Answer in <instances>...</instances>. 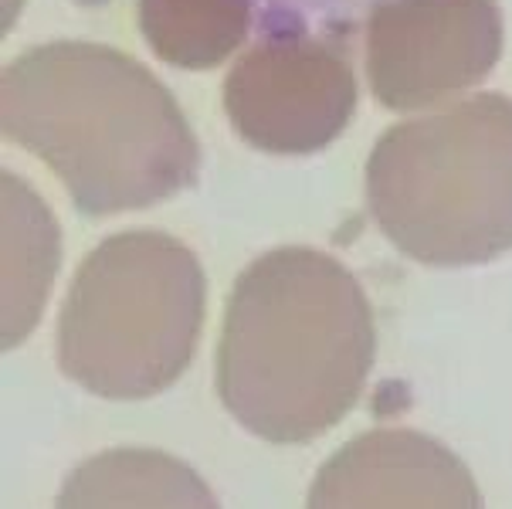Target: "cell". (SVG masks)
<instances>
[{"label":"cell","mask_w":512,"mask_h":509,"mask_svg":"<svg viewBox=\"0 0 512 509\" xmlns=\"http://www.w3.org/2000/svg\"><path fill=\"white\" fill-rule=\"evenodd\" d=\"M224 112L248 146L279 157L323 150L357 112L353 41L258 34L224 79Z\"/></svg>","instance_id":"5"},{"label":"cell","mask_w":512,"mask_h":509,"mask_svg":"<svg viewBox=\"0 0 512 509\" xmlns=\"http://www.w3.org/2000/svg\"><path fill=\"white\" fill-rule=\"evenodd\" d=\"M258 34H333L357 41L367 17L387 0H251Z\"/></svg>","instance_id":"10"},{"label":"cell","mask_w":512,"mask_h":509,"mask_svg":"<svg viewBox=\"0 0 512 509\" xmlns=\"http://www.w3.org/2000/svg\"><path fill=\"white\" fill-rule=\"evenodd\" d=\"M55 509H221L194 465L150 445L89 455L65 476Z\"/></svg>","instance_id":"8"},{"label":"cell","mask_w":512,"mask_h":509,"mask_svg":"<svg viewBox=\"0 0 512 509\" xmlns=\"http://www.w3.org/2000/svg\"><path fill=\"white\" fill-rule=\"evenodd\" d=\"M306 509H485L472 469L418 428L350 438L312 476Z\"/></svg>","instance_id":"7"},{"label":"cell","mask_w":512,"mask_h":509,"mask_svg":"<svg viewBox=\"0 0 512 509\" xmlns=\"http://www.w3.org/2000/svg\"><path fill=\"white\" fill-rule=\"evenodd\" d=\"M367 207L421 265L465 269L512 252V99L482 92L390 126L367 163Z\"/></svg>","instance_id":"3"},{"label":"cell","mask_w":512,"mask_h":509,"mask_svg":"<svg viewBox=\"0 0 512 509\" xmlns=\"http://www.w3.org/2000/svg\"><path fill=\"white\" fill-rule=\"evenodd\" d=\"M207 279L167 231H119L78 265L58 313V367L106 401H146L184 377L201 343Z\"/></svg>","instance_id":"4"},{"label":"cell","mask_w":512,"mask_h":509,"mask_svg":"<svg viewBox=\"0 0 512 509\" xmlns=\"http://www.w3.org/2000/svg\"><path fill=\"white\" fill-rule=\"evenodd\" d=\"M146 45L173 68H214L255 34L251 0H140Z\"/></svg>","instance_id":"9"},{"label":"cell","mask_w":512,"mask_h":509,"mask_svg":"<svg viewBox=\"0 0 512 509\" xmlns=\"http://www.w3.org/2000/svg\"><path fill=\"white\" fill-rule=\"evenodd\" d=\"M0 126L65 184L85 218L143 211L194 187L201 146L146 65L95 41H48L4 68Z\"/></svg>","instance_id":"1"},{"label":"cell","mask_w":512,"mask_h":509,"mask_svg":"<svg viewBox=\"0 0 512 509\" xmlns=\"http://www.w3.org/2000/svg\"><path fill=\"white\" fill-rule=\"evenodd\" d=\"M502 55L496 0H387L363 24V68L380 106H438L479 85Z\"/></svg>","instance_id":"6"},{"label":"cell","mask_w":512,"mask_h":509,"mask_svg":"<svg viewBox=\"0 0 512 509\" xmlns=\"http://www.w3.org/2000/svg\"><path fill=\"white\" fill-rule=\"evenodd\" d=\"M373 357L377 323L357 275L326 252L285 245L234 282L214 381L251 435L306 445L353 411Z\"/></svg>","instance_id":"2"}]
</instances>
